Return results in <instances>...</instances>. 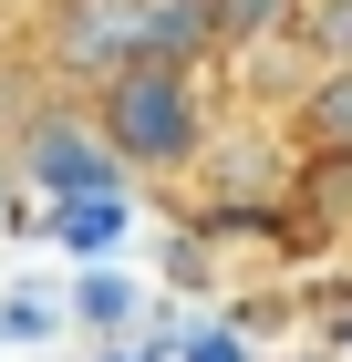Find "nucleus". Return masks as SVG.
Wrapping results in <instances>:
<instances>
[{
	"label": "nucleus",
	"mask_w": 352,
	"mask_h": 362,
	"mask_svg": "<svg viewBox=\"0 0 352 362\" xmlns=\"http://www.w3.org/2000/svg\"><path fill=\"white\" fill-rule=\"evenodd\" d=\"M145 52H166V62H208V52H217V0H156Z\"/></svg>",
	"instance_id": "4"
},
{
	"label": "nucleus",
	"mask_w": 352,
	"mask_h": 362,
	"mask_svg": "<svg viewBox=\"0 0 352 362\" xmlns=\"http://www.w3.org/2000/svg\"><path fill=\"white\" fill-rule=\"evenodd\" d=\"M0 52H11V11H0Z\"/></svg>",
	"instance_id": "8"
},
{
	"label": "nucleus",
	"mask_w": 352,
	"mask_h": 362,
	"mask_svg": "<svg viewBox=\"0 0 352 362\" xmlns=\"http://www.w3.org/2000/svg\"><path fill=\"white\" fill-rule=\"evenodd\" d=\"M104 156H114V145L104 135H93V145H73V135H42V145H31V166H42V176H52V187H104Z\"/></svg>",
	"instance_id": "6"
},
{
	"label": "nucleus",
	"mask_w": 352,
	"mask_h": 362,
	"mask_svg": "<svg viewBox=\"0 0 352 362\" xmlns=\"http://www.w3.org/2000/svg\"><path fill=\"white\" fill-rule=\"evenodd\" d=\"M300 145L352 166V62H322V73H311V93H300Z\"/></svg>",
	"instance_id": "3"
},
{
	"label": "nucleus",
	"mask_w": 352,
	"mask_h": 362,
	"mask_svg": "<svg viewBox=\"0 0 352 362\" xmlns=\"http://www.w3.org/2000/svg\"><path fill=\"white\" fill-rule=\"evenodd\" d=\"M300 31V0H217V52H239V42H280Z\"/></svg>",
	"instance_id": "5"
},
{
	"label": "nucleus",
	"mask_w": 352,
	"mask_h": 362,
	"mask_svg": "<svg viewBox=\"0 0 352 362\" xmlns=\"http://www.w3.org/2000/svg\"><path fill=\"white\" fill-rule=\"evenodd\" d=\"M311 62H352V0H300V31H290Z\"/></svg>",
	"instance_id": "7"
},
{
	"label": "nucleus",
	"mask_w": 352,
	"mask_h": 362,
	"mask_svg": "<svg viewBox=\"0 0 352 362\" xmlns=\"http://www.w3.org/2000/svg\"><path fill=\"white\" fill-rule=\"evenodd\" d=\"M93 135L125 166H187L197 156V73L166 52H135L125 73L93 83Z\"/></svg>",
	"instance_id": "1"
},
{
	"label": "nucleus",
	"mask_w": 352,
	"mask_h": 362,
	"mask_svg": "<svg viewBox=\"0 0 352 362\" xmlns=\"http://www.w3.org/2000/svg\"><path fill=\"white\" fill-rule=\"evenodd\" d=\"M145 31H156V0H52L42 52H52L73 83H104V73H125V62L145 52Z\"/></svg>",
	"instance_id": "2"
}]
</instances>
